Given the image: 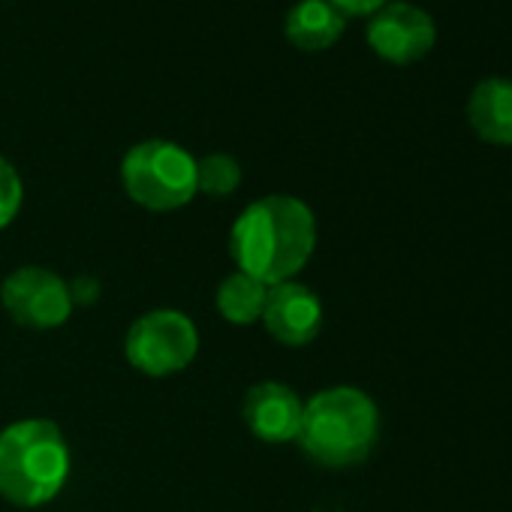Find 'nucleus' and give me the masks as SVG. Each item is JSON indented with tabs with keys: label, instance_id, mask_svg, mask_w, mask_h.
I'll return each instance as SVG.
<instances>
[{
	"label": "nucleus",
	"instance_id": "1",
	"mask_svg": "<svg viewBox=\"0 0 512 512\" xmlns=\"http://www.w3.org/2000/svg\"><path fill=\"white\" fill-rule=\"evenodd\" d=\"M317 217L296 196H263L250 202L232 232L229 253L238 272L263 281L266 287L293 281L314 256Z\"/></svg>",
	"mask_w": 512,
	"mask_h": 512
},
{
	"label": "nucleus",
	"instance_id": "2",
	"mask_svg": "<svg viewBox=\"0 0 512 512\" xmlns=\"http://www.w3.org/2000/svg\"><path fill=\"white\" fill-rule=\"evenodd\" d=\"M70 476V446L49 419H22L0 431V497L34 509L61 494Z\"/></svg>",
	"mask_w": 512,
	"mask_h": 512
},
{
	"label": "nucleus",
	"instance_id": "3",
	"mask_svg": "<svg viewBox=\"0 0 512 512\" xmlns=\"http://www.w3.org/2000/svg\"><path fill=\"white\" fill-rule=\"evenodd\" d=\"M377 434V404L356 386H332L305 404L299 443L323 467H353L371 455Z\"/></svg>",
	"mask_w": 512,
	"mask_h": 512
},
{
	"label": "nucleus",
	"instance_id": "4",
	"mask_svg": "<svg viewBox=\"0 0 512 512\" xmlns=\"http://www.w3.org/2000/svg\"><path fill=\"white\" fill-rule=\"evenodd\" d=\"M127 196L148 211H175L196 196V160L175 142L148 139L121 163Z\"/></svg>",
	"mask_w": 512,
	"mask_h": 512
},
{
	"label": "nucleus",
	"instance_id": "5",
	"mask_svg": "<svg viewBox=\"0 0 512 512\" xmlns=\"http://www.w3.org/2000/svg\"><path fill=\"white\" fill-rule=\"evenodd\" d=\"M124 353L136 371L148 377H169L196 359L199 332L181 311H151L130 326Z\"/></svg>",
	"mask_w": 512,
	"mask_h": 512
},
{
	"label": "nucleus",
	"instance_id": "6",
	"mask_svg": "<svg viewBox=\"0 0 512 512\" xmlns=\"http://www.w3.org/2000/svg\"><path fill=\"white\" fill-rule=\"evenodd\" d=\"M0 302L19 326L28 329H58L73 314L70 287L43 266L16 269L0 287Z\"/></svg>",
	"mask_w": 512,
	"mask_h": 512
},
{
	"label": "nucleus",
	"instance_id": "7",
	"mask_svg": "<svg viewBox=\"0 0 512 512\" xmlns=\"http://www.w3.org/2000/svg\"><path fill=\"white\" fill-rule=\"evenodd\" d=\"M437 43L434 19L413 4H386L368 22V46L389 64H413Z\"/></svg>",
	"mask_w": 512,
	"mask_h": 512
},
{
	"label": "nucleus",
	"instance_id": "8",
	"mask_svg": "<svg viewBox=\"0 0 512 512\" xmlns=\"http://www.w3.org/2000/svg\"><path fill=\"white\" fill-rule=\"evenodd\" d=\"M260 320L278 344L305 347L323 329V305L311 287L284 281V284L269 287L266 308H263Z\"/></svg>",
	"mask_w": 512,
	"mask_h": 512
},
{
	"label": "nucleus",
	"instance_id": "9",
	"mask_svg": "<svg viewBox=\"0 0 512 512\" xmlns=\"http://www.w3.org/2000/svg\"><path fill=\"white\" fill-rule=\"evenodd\" d=\"M302 413H305L302 398L287 383H275V380H263L250 386V392L244 395V407H241V416L250 434L266 443L299 440Z\"/></svg>",
	"mask_w": 512,
	"mask_h": 512
},
{
	"label": "nucleus",
	"instance_id": "10",
	"mask_svg": "<svg viewBox=\"0 0 512 512\" xmlns=\"http://www.w3.org/2000/svg\"><path fill=\"white\" fill-rule=\"evenodd\" d=\"M467 121L488 145H512V79H482L467 100Z\"/></svg>",
	"mask_w": 512,
	"mask_h": 512
},
{
	"label": "nucleus",
	"instance_id": "11",
	"mask_svg": "<svg viewBox=\"0 0 512 512\" xmlns=\"http://www.w3.org/2000/svg\"><path fill=\"white\" fill-rule=\"evenodd\" d=\"M287 40L305 52L329 49L344 34V16L329 4V0H299L287 13L284 22Z\"/></svg>",
	"mask_w": 512,
	"mask_h": 512
},
{
	"label": "nucleus",
	"instance_id": "12",
	"mask_svg": "<svg viewBox=\"0 0 512 512\" xmlns=\"http://www.w3.org/2000/svg\"><path fill=\"white\" fill-rule=\"evenodd\" d=\"M266 296H269V287L263 281H256L244 272H235L217 287V311L223 320L235 326H250L263 317Z\"/></svg>",
	"mask_w": 512,
	"mask_h": 512
},
{
	"label": "nucleus",
	"instance_id": "13",
	"mask_svg": "<svg viewBox=\"0 0 512 512\" xmlns=\"http://www.w3.org/2000/svg\"><path fill=\"white\" fill-rule=\"evenodd\" d=\"M241 184V166L229 154H208L196 163V190L208 196H229Z\"/></svg>",
	"mask_w": 512,
	"mask_h": 512
},
{
	"label": "nucleus",
	"instance_id": "14",
	"mask_svg": "<svg viewBox=\"0 0 512 512\" xmlns=\"http://www.w3.org/2000/svg\"><path fill=\"white\" fill-rule=\"evenodd\" d=\"M22 178L7 157H0V229L10 226L22 208Z\"/></svg>",
	"mask_w": 512,
	"mask_h": 512
},
{
	"label": "nucleus",
	"instance_id": "15",
	"mask_svg": "<svg viewBox=\"0 0 512 512\" xmlns=\"http://www.w3.org/2000/svg\"><path fill=\"white\" fill-rule=\"evenodd\" d=\"M329 4L347 19V16H374L389 0H329Z\"/></svg>",
	"mask_w": 512,
	"mask_h": 512
}]
</instances>
